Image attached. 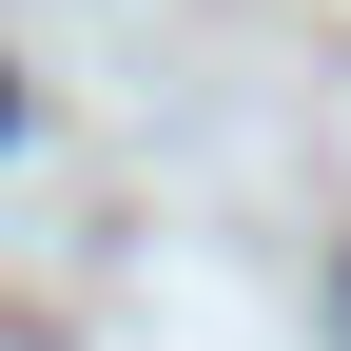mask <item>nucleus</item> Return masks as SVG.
I'll list each match as a JSON object with an SVG mask.
<instances>
[{"label": "nucleus", "instance_id": "obj_1", "mask_svg": "<svg viewBox=\"0 0 351 351\" xmlns=\"http://www.w3.org/2000/svg\"><path fill=\"white\" fill-rule=\"evenodd\" d=\"M332 332H351V254H332Z\"/></svg>", "mask_w": 351, "mask_h": 351}, {"label": "nucleus", "instance_id": "obj_2", "mask_svg": "<svg viewBox=\"0 0 351 351\" xmlns=\"http://www.w3.org/2000/svg\"><path fill=\"white\" fill-rule=\"evenodd\" d=\"M0 137H20V78H0Z\"/></svg>", "mask_w": 351, "mask_h": 351}]
</instances>
